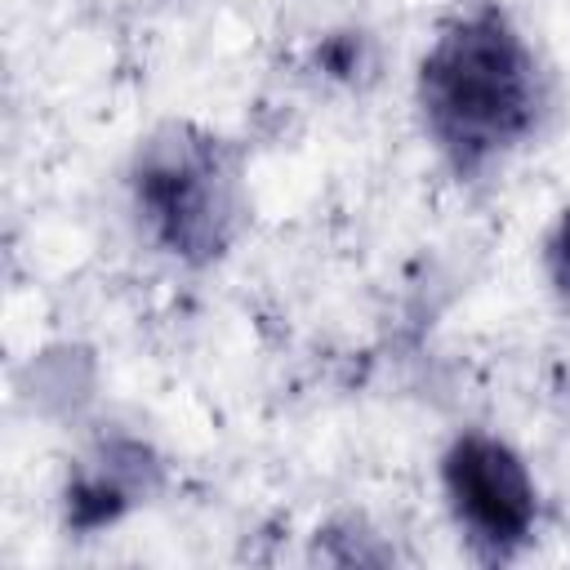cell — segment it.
<instances>
[{"label": "cell", "instance_id": "cell-1", "mask_svg": "<svg viewBox=\"0 0 570 570\" xmlns=\"http://www.w3.org/2000/svg\"><path fill=\"white\" fill-rule=\"evenodd\" d=\"M423 111L459 169H476L534 120V62L499 13L454 22L423 62Z\"/></svg>", "mask_w": 570, "mask_h": 570}, {"label": "cell", "instance_id": "cell-2", "mask_svg": "<svg viewBox=\"0 0 570 570\" xmlns=\"http://www.w3.org/2000/svg\"><path fill=\"white\" fill-rule=\"evenodd\" d=\"M138 205L174 254H218L232 223V191L218 147L187 129L156 138L138 165Z\"/></svg>", "mask_w": 570, "mask_h": 570}, {"label": "cell", "instance_id": "cell-3", "mask_svg": "<svg viewBox=\"0 0 570 570\" xmlns=\"http://www.w3.org/2000/svg\"><path fill=\"white\" fill-rule=\"evenodd\" d=\"M445 490L476 548L508 557L525 543L534 525V485L508 445L481 432L459 436L445 454Z\"/></svg>", "mask_w": 570, "mask_h": 570}, {"label": "cell", "instance_id": "cell-4", "mask_svg": "<svg viewBox=\"0 0 570 570\" xmlns=\"http://www.w3.org/2000/svg\"><path fill=\"white\" fill-rule=\"evenodd\" d=\"M548 258H552V276H557V285L570 294V209H566V218H561V227H557V236H552Z\"/></svg>", "mask_w": 570, "mask_h": 570}]
</instances>
